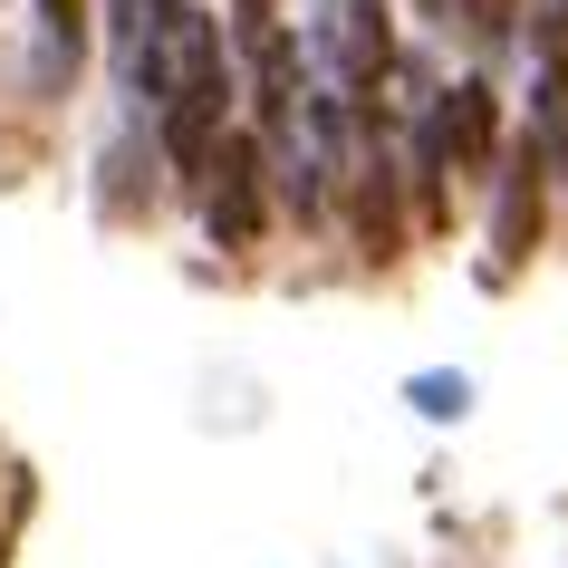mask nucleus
<instances>
[{
	"mask_svg": "<svg viewBox=\"0 0 568 568\" xmlns=\"http://www.w3.org/2000/svg\"><path fill=\"white\" fill-rule=\"evenodd\" d=\"M222 59H232V49H222V20H212L203 0H145V30H135V49L116 59V78H125V97L154 116L164 97H183Z\"/></svg>",
	"mask_w": 568,
	"mask_h": 568,
	"instance_id": "f257e3e1",
	"label": "nucleus"
},
{
	"mask_svg": "<svg viewBox=\"0 0 568 568\" xmlns=\"http://www.w3.org/2000/svg\"><path fill=\"white\" fill-rule=\"evenodd\" d=\"M203 232L222 241V251H251L261 241V222H270V154H261V135L251 125H222V145H212V164H203Z\"/></svg>",
	"mask_w": 568,
	"mask_h": 568,
	"instance_id": "f03ea898",
	"label": "nucleus"
},
{
	"mask_svg": "<svg viewBox=\"0 0 568 568\" xmlns=\"http://www.w3.org/2000/svg\"><path fill=\"white\" fill-rule=\"evenodd\" d=\"M539 212H549V164H539V145L520 135V145L491 164V270H520L539 251Z\"/></svg>",
	"mask_w": 568,
	"mask_h": 568,
	"instance_id": "7ed1b4c3",
	"label": "nucleus"
},
{
	"mask_svg": "<svg viewBox=\"0 0 568 568\" xmlns=\"http://www.w3.org/2000/svg\"><path fill=\"white\" fill-rule=\"evenodd\" d=\"M424 116H434V135H444V164H453V174L491 183V164H501V116H491V78H453L444 97H424Z\"/></svg>",
	"mask_w": 568,
	"mask_h": 568,
	"instance_id": "20e7f679",
	"label": "nucleus"
},
{
	"mask_svg": "<svg viewBox=\"0 0 568 568\" xmlns=\"http://www.w3.org/2000/svg\"><path fill=\"white\" fill-rule=\"evenodd\" d=\"M39 20V88H68L88 59V0H30Z\"/></svg>",
	"mask_w": 568,
	"mask_h": 568,
	"instance_id": "39448f33",
	"label": "nucleus"
},
{
	"mask_svg": "<svg viewBox=\"0 0 568 568\" xmlns=\"http://www.w3.org/2000/svg\"><path fill=\"white\" fill-rule=\"evenodd\" d=\"M453 30L473 39L481 59H501V49H510V30H520V0H453Z\"/></svg>",
	"mask_w": 568,
	"mask_h": 568,
	"instance_id": "423d86ee",
	"label": "nucleus"
},
{
	"mask_svg": "<svg viewBox=\"0 0 568 568\" xmlns=\"http://www.w3.org/2000/svg\"><path fill=\"white\" fill-rule=\"evenodd\" d=\"M135 30H145V0H106V49H135Z\"/></svg>",
	"mask_w": 568,
	"mask_h": 568,
	"instance_id": "0eeeda50",
	"label": "nucleus"
},
{
	"mask_svg": "<svg viewBox=\"0 0 568 568\" xmlns=\"http://www.w3.org/2000/svg\"><path fill=\"white\" fill-rule=\"evenodd\" d=\"M415 10H424V20H453V0H415Z\"/></svg>",
	"mask_w": 568,
	"mask_h": 568,
	"instance_id": "6e6552de",
	"label": "nucleus"
},
{
	"mask_svg": "<svg viewBox=\"0 0 568 568\" xmlns=\"http://www.w3.org/2000/svg\"><path fill=\"white\" fill-rule=\"evenodd\" d=\"M559 30H568V0H559Z\"/></svg>",
	"mask_w": 568,
	"mask_h": 568,
	"instance_id": "1a4fd4ad",
	"label": "nucleus"
}]
</instances>
